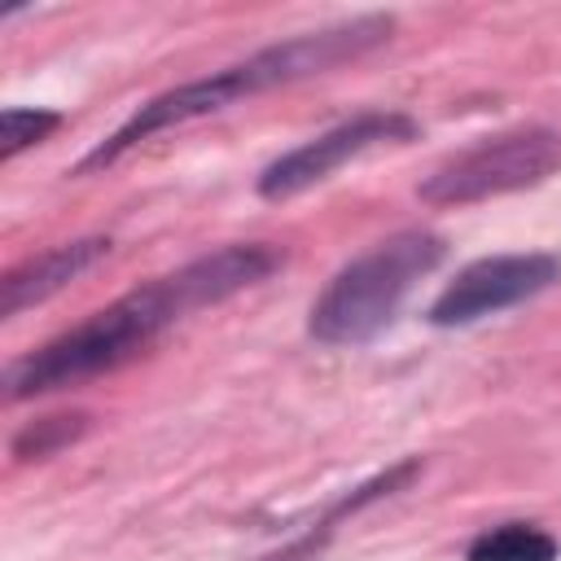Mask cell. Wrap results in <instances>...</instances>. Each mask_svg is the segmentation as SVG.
<instances>
[{
	"instance_id": "obj_1",
	"label": "cell",
	"mask_w": 561,
	"mask_h": 561,
	"mask_svg": "<svg viewBox=\"0 0 561 561\" xmlns=\"http://www.w3.org/2000/svg\"><path fill=\"white\" fill-rule=\"evenodd\" d=\"M276 267H280V250L263 245V241H237V245L197 254L193 263L136 285L131 294L92 311L83 324L66 329L53 342H44L39 351H26L22 359H13L4 368V399L22 403L35 394L101 377V373L136 359L184 316L259 285Z\"/></svg>"
},
{
	"instance_id": "obj_2",
	"label": "cell",
	"mask_w": 561,
	"mask_h": 561,
	"mask_svg": "<svg viewBox=\"0 0 561 561\" xmlns=\"http://www.w3.org/2000/svg\"><path fill=\"white\" fill-rule=\"evenodd\" d=\"M390 35H394L390 13H364V18H351V22L324 26V31L289 35V39L267 44V48L250 53L245 61H232V66L206 75V79H188L171 92H158L118 131H110L101 145H92L83 153V162L75 167V175H88V171H101V167L118 162L127 149L149 140L153 131L206 118L215 110H228L232 101H245V96H259V92H272V88H285V83H298V79H311V75H329V70L381 48Z\"/></svg>"
},
{
	"instance_id": "obj_3",
	"label": "cell",
	"mask_w": 561,
	"mask_h": 561,
	"mask_svg": "<svg viewBox=\"0 0 561 561\" xmlns=\"http://www.w3.org/2000/svg\"><path fill=\"white\" fill-rule=\"evenodd\" d=\"M447 254V241L425 228H403L373 250L355 254L311 302L307 333L324 346H364L373 342L403 307L412 285L430 276Z\"/></svg>"
},
{
	"instance_id": "obj_4",
	"label": "cell",
	"mask_w": 561,
	"mask_h": 561,
	"mask_svg": "<svg viewBox=\"0 0 561 561\" xmlns=\"http://www.w3.org/2000/svg\"><path fill=\"white\" fill-rule=\"evenodd\" d=\"M557 167H561V131L530 123V127H513L469 145L465 153L443 162L434 175H425L416 193L430 206H469V202L530 188L548 180Z\"/></svg>"
},
{
	"instance_id": "obj_5",
	"label": "cell",
	"mask_w": 561,
	"mask_h": 561,
	"mask_svg": "<svg viewBox=\"0 0 561 561\" xmlns=\"http://www.w3.org/2000/svg\"><path fill=\"white\" fill-rule=\"evenodd\" d=\"M416 131H421L416 118H408L399 110H364V114H355V118H346V123H337V127L302 140L298 149L272 158L259 171V184L254 188L267 202H285V197H294V193L329 180L342 162H351V158H359V153H368L377 145H408Z\"/></svg>"
},
{
	"instance_id": "obj_6",
	"label": "cell",
	"mask_w": 561,
	"mask_h": 561,
	"mask_svg": "<svg viewBox=\"0 0 561 561\" xmlns=\"http://www.w3.org/2000/svg\"><path fill=\"white\" fill-rule=\"evenodd\" d=\"M561 280V254L552 250H526V254H486L460 267L443 294L430 302V324L460 329L482 316H495L504 307H517Z\"/></svg>"
},
{
	"instance_id": "obj_7",
	"label": "cell",
	"mask_w": 561,
	"mask_h": 561,
	"mask_svg": "<svg viewBox=\"0 0 561 561\" xmlns=\"http://www.w3.org/2000/svg\"><path fill=\"white\" fill-rule=\"evenodd\" d=\"M110 254V237H79V241H66V245H53L18 267L4 272L0 280V316L13 320L22 316L26 307L53 298L57 289H66L75 276H83L88 267H96L101 259Z\"/></svg>"
},
{
	"instance_id": "obj_8",
	"label": "cell",
	"mask_w": 561,
	"mask_h": 561,
	"mask_svg": "<svg viewBox=\"0 0 561 561\" xmlns=\"http://www.w3.org/2000/svg\"><path fill=\"white\" fill-rule=\"evenodd\" d=\"M421 473V456H408V460H399V465H390L386 473H377V478H368V482H359L355 491H346L342 500H333L329 504V513L307 530V535H298L289 548H280V552H272V557H263V561H316V552L324 548V539L333 535V526L346 517V513H359L364 504H373V500H381V495H394V491H403L412 478Z\"/></svg>"
},
{
	"instance_id": "obj_9",
	"label": "cell",
	"mask_w": 561,
	"mask_h": 561,
	"mask_svg": "<svg viewBox=\"0 0 561 561\" xmlns=\"http://www.w3.org/2000/svg\"><path fill=\"white\" fill-rule=\"evenodd\" d=\"M557 539L535 522H500L469 539L465 561H557Z\"/></svg>"
},
{
	"instance_id": "obj_10",
	"label": "cell",
	"mask_w": 561,
	"mask_h": 561,
	"mask_svg": "<svg viewBox=\"0 0 561 561\" xmlns=\"http://www.w3.org/2000/svg\"><path fill=\"white\" fill-rule=\"evenodd\" d=\"M83 430H88V416H83V412L44 416V421H35V425L18 430V434H13V443H9V451H13V460H44V456L61 451L66 443H75Z\"/></svg>"
},
{
	"instance_id": "obj_11",
	"label": "cell",
	"mask_w": 561,
	"mask_h": 561,
	"mask_svg": "<svg viewBox=\"0 0 561 561\" xmlns=\"http://www.w3.org/2000/svg\"><path fill=\"white\" fill-rule=\"evenodd\" d=\"M57 127H61V114H57V110H39V105H35V110H31V105H4V114H0V158H4V162L18 158L22 149L48 140Z\"/></svg>"
}]
</instances>
